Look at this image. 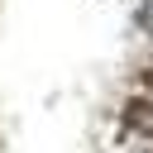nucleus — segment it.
I'll return each instance as SVG.
<instances>
[{"label":"nucleus","mask_w":153,"mask_h":153,"mask_svg":"<svg viewBox=\"0 0 153 153\" xmlns=\"http://www.w3.org/2000/svg\"><path fill=\"white\" fill-rule=\"evenodd\" d=\"M139 29L153 38V0H139Z\"/></svg>","instance_id":"nucleus-1"}]
</instances>
